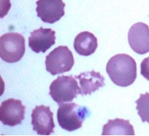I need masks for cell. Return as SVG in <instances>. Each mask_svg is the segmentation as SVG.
Here are the masks:
<instances>
[{
	"label": "cell",
	"mask_w": 149,
	"mask_h": 136,
	"mask_svg": "<svg viewBox=\"0 0 149 136\" xmlns=\"http://www.w3.org/2000/svg\"><path fill=\"white\" fill-rule=\"evenodd\" d=\"M106 72L115 84L127 87L132 84L136 78V62L128 54H117L109 60Z\"/></svg>",
	"instance_id": "6da1fadb"
},
{
	"label": "cell",
	"mask_w": 149,
	"mask_h": 136,
	"mask_svg": "<svg viewBox=\"0 0 149 136\" xmlns=\"http://www.w3.org/2000/svg\"><path fill=\"white\" fill-rule=\"evenodd\" d=\"M90 115L87 108L72 102L60 104L57 117L62 128L73 131L81 128L83 122Z\"/></svg>",
	"instance_id": "7a4b0ae2"
},
{
	"label": "cell",
	"mask_w": 149,
	"mask_h": 136,
	"mask_svg": "<svg viewBox=\"0 0 149 136\" xmlns=\"http://www.w3.org/2000/svg\"><path fill=\"white\" fill-rule=\"evenodd\" d=\"M25 39L18 33H5L0 38V56L6 63L20 61L25 53Z\"/></svg>",
	"instance_id": "3957f363"
},
{
	"label": "cell",
	"mask_w": 149,
	"mask_h": 136,
	"mask_svg": "<svg viewBox=\"0 0 149 136\" xmlns=\"http://www.w3.org/2000/svg\"><path fill=\"white\" fill-rule=\"evenodd\" d=\"M78 94H81V88L72 76H58L49 86V95L58 105L72 102Z\"/></svg>",
	"instance_id": "277c9868"
},
{
	"label": "cell",
	"mask_w": 149,
	"mask_h": 136,
	"mask_svg": "<svg viewBox=\"0 0 149 136\" xmlns=\"http://www.w3.org/2000/svg\"><path fill=\"white\" fill-rule=\"evenodd\" d=\"M46 70L54 76L68 72L74 61L72 52L67 46H59L46 56Z\"/></svg>",
	"instance_id": "5b68a950"
},
{
	"label": "cell",
	"mask_w": 149,
	"mask_h": 136,
	"mask_svg": "<svg viewBox=\"0 0 149 136\" xmlns=\"http://www.w3.org/2000/svg\"><path fill=\"white\" fill-rule=\"evenodd\" d=\"M26 106L19 99L10 98L3 101L0 106V120L5 126L19 125L24 119Z\"/></svg>",
	"instance_id": "8992f818"
},
{
	"label": "cell",
	"mask_w": 149,
	"mask_h": 136,
	"mask_svg": "<svg viewBox=\"0 0 149 136\" xmlns=\"http://www.w3.org/2000/svg\"><path fill=\"white\" fill-rule=\"evenodd\" d=\"M31 117L33 130L38 135H49L54 133L53 113L49 106H36L32 110Z\"/></svg>",
	"instance_id": "52a82bcc"
},
{
	"label": "cell",
	"mask_w": 149,
	"mask_h": 136,
	"mask_svg": "<svg viewBox=\"0 0 149 136\" xmlns=\"http://www.w3.org/2000/svg\"><path fill=\"white\" fill-rule=\"evenodd\" d=\"M36 4L37 16L45 23H54L65 14L63 0H38Z\"/></svg>",
	"instance_id": "ba28073f"
},
{
	"label": "cell",
	"mask_w": 149,
	"mask_h": 136,
	"mask_svg": "<svg viewBox=\"0 0 149 136\" xmlns=\"http://www.w3.org/2000/svg\"><path fill=\"white\" fill-rule=\"evenodd\" d=\"M128 39L132 50L139 54L149 52V27L143 22L136 23L128 32Z\"/></svg>",
	"instance_id": "9c48e42d"
},
{
	"label": "cell",
	"mask_w": 149,
	"mask_h": 136,
	"mask_svg": "<svg viewBox=\"0 0 149 136\" xmlns=\"http://www.w3.org/2000/svg\"><path fill=\"white\" fill-rule=\"evenodd\" d=\"M56 32L52 29L41 27L31 33L29 46L36 53H45L56 43Z\"/></svg>",
	"instance_id": "30bf717a"
},
{
	"label": "cell",
	"mask_w": 149,
	"mask_h": 136,
	"mask_svg": "<svg viewBox=\"0 0 149 136\" xmlns=\"http://www.w3.org/2000/svg\"><path fill=\"white\" fill-rule=\"evenodd\" d=\"M74 77L79 81L81 94L82 96L91 95L105 85L103 76L94 70L81 73Z\"/></svg>",
	"instance_id": "8fae6325"
},
{
	"label": "cell",
	"mask_w": 149,
	"mask_h": 136,
	"mask_svg": "<svg viewBox=\"0 0 149 136\" xmlns=\"http://www.w3.org/2000/svg\"><path fill=\"white\" fill-rule=\"evenodd\" d=\"M73 46L79 55L90 56L95 52L97 48V38L90 32H81L74 39Z\"/></svg>",
	"instance_id": "7c38bea8"
},
{
	"label": "cell",
	"mask_w": 149,
	"mask_h": 136,
	"mask_svg": "<svg viewBox=\"0 0 149 136\" xmlns=\"http://www.w3.org/2000/svg\"><path fill=\"white\" fill-rule=\"evenodd\" d=\"M102 135H135L133 126L129 120L120 118L109 119L103 127Z\"/></svg>",
	"instance_id": "4fadbf2b"
},
{
	"label": "cell",
	"mask_w": 149,
	"mask_h": 136,
	"mask_svg": "<svg viewBox=\"0 0 149 136\" xmlns=\"http://www.w3.org/2000/svg\"><path fill=\"white\" fill-rule=\"evenodd\" d=\"M136 109L138 110V114L143 122H147L149 124V93L140 94V97L135 101Z\"/></svg>",
	"instance_id": "5bb4252c"
},
{
	"label": "cell",
	"mask_w": 149,
	"mask_h": 136,
	"mask_svg": "<svg viewBox=\"0 0 149 136\" xmlns=\"http://www.w3.org/2000/svg\"><path fill=\"white\" fill-rule=\"evenodd\" d=\"M141 75L149 81V57L144 59L141 62Z\"/></svg>",
	"instance_id": "9a60e30c"
}]
</instances>
